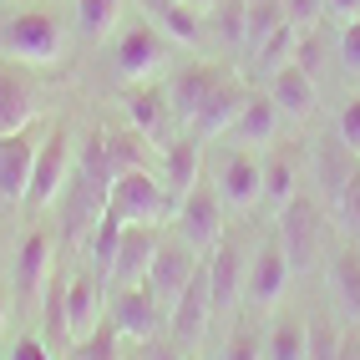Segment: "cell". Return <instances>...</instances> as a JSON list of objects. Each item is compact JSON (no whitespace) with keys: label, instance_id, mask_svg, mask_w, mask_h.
<instances>
[{"label":"cell","instance_id":"obj_19","mask_svg":"<svg viewBox=\"0 0 360 360\" xmlns=\"http://www.w3.org/2000/svg\"><path fill=\"white\" fill-rule=\"evenodd\" d=\"M244 102H249V86L238 82V77H229V82L213 86V97L193 112V122H188L183 132H193L198 142H224L229 127H233V117L244 112Z\"/></svg>","mask_w":360,"mask_h":360},{"label":"cell","instance_id":"obj_44","mask_svg":"<svg viewBox=\"0 0 360 360\" xmlns=\"http://www.w3.org/2000/svg\"><path fill=\"white\" fill-rule=\"evenodd\" d=\"M295 61H300V66L309 71V77H320V71H325V41H320V26H315V31H300Z\"/></svg>","mask_w":360,"mask_h":360},{"label":"cell","instance_id":"obj_6","mask_svg":"<svg viewBox=\"0 0 360 360\" xmlns=\"http://www.w3.org/2000/svg\"><path fill=\"white\" fill-rule=\"evenodd\" d=\"M71 167H77V142H71V127H51L41 142V153H36V173H31V193L26 203L31 208H56L61 193H66V183H71Z\"/></svg>","mask_w":360,"mask_h":360},{"label":"cell","instance_id":"obj_2","mask_svg":"<svg viewBox=\"0 0 360 360\" xmlns=\"http://www.w3.org/2000/svg\"><path fill=\"white\" fill-rule=\"evenodd\" d=\"M274 238H279V249H284V259H290L295 274L315 269L320 254H325V213H320L315 193L300 188V193L274 213Z\"/></svg>","mask_w":360,"mask_h":360},{"label":"cell","instance_id":"obj_48","mask_svg":"<svg viewBox=\"0 0 360 360\" xmlns=\"http://www.w3.org/2000/svg\"><path fill=\"white\" fill-rule=\"evenodd\" d=\"M183 6H198V11H213L219 0H183Z\"/></svg>","mask_w":360,"mask_h":360},{"label":"cell","instance_id":"obj_3","mask_svg":"<svg viewBox=\"0 0 360 360\" xmlns=\"http://www.w3.org/2000/svg\"><path fill=\"white\" fill-rule=\"evenodd\" d=\"M107 213L122 224H153L162 229V219H173L178 203L167 193V183L153 173V167H127V173H117L112 193H107Z\"/></svg>","mask_w":360,"mask_h":360},{"label":"cell","instance_id":"obj_23","mask_svg":"<svg viewBox=\"0 0 360 360\" xmlns=\"http://www.w3.org/2000/svg\"><path fill=\"white\" fill-rule=\"evenodd\" d=\"M279 107L269 102V91H249V102H244V112L233 117V127H229V148H254V153H264V148H274V132H279Z\"/></svg>","mask_w":360,"mask_h":360},{"label":"cell","instance_id":"obj_37","mask_svg":"<svg viewBox=\"0 0 360 360\" xmlns=\"http://www.w3.org/2000/svg\"><path fill=\"white\" fill-rule=\"evenodd\" d=\"M340 345H345V335H340V325H335V315H309V350H304V360H340Z\"/></svg>","mask_w":360,"mask_h":360},{"label":"cell","instance_id":"obj_45","mask_svg":"<svg viewBox=\"0 0 360 360\" xmlns=\"http://www.w3.org/2000/svg\"><path fill=\"white\" fill-rule=\"evenodd\" d=\"M325 15H335V20H355V15H360V0H325Z\"/></svg>","mask_w":360,"mask_h":360},{"label":"cell","instance_id":"obj_18","mask_svg":"<svg viewBox=\"0 0 360 360\" xmlns=\"http://www.w3.org/2000/svg\"><path fill=\"white\" fill-rule=\"evenodd\" d=\"M233 71L229 66H219V61H188L173 82H167V102H173V117H178V132L193 122V112L213 97V86L219 82H229Z\"/></svg>","mask_w":360,"mask_h":360},{"label":"cell","instance_id":"obj_39","mask_svg":"<svg viewBox=\"0 0 360 360\" xmlns=\"http://www.w3.org/2000/svg\"><path fill=\"white\" fill-rule=\"evenodd\" d=\"M335 66H340L345 77H355V82H360V15H355V20H345L340 36H335Z\"/></svg>","mask_w":360,"mask_h":360},{"label":"cell","instance_id":"obj_26","mask_svg":"<svg viewBox=\"0 0 360 360\" xmlns=\"http://www.w3.org/2000/svg\"><path fill=\"white\" fill-rule=\"evenodd\" d=\"M355 162H360V158L345 148L340 137H320L315 148H309V178L320 183V193H325V198H335V193L345 188V178L355 173Z\"/></svg>","mask_w":360,"mask_h":360},{"label":"cell","instance_id":"obj_4","mask_svg":"<svg viewBox=\"0 0 360 360\" xmlns=\"http://www.w3.org/2000/svg\"><path fill=\"white\" fill-rule=\"evenodd\" d=\"M173 51H178V46L167 41L148 15H137L132 26H122L112 36V71H117V82H127V86L153 82L158 71L173 61Z\"/></svg>","mask_w":360,"mask_h":360},{"label":"cell","instance_id":"obj_24","mask_svg":"<svg viewBox=\"0 0 360 360\" xmlns=\"http://www.w3.org/2000/svg\"><path fill=\"white\" fill-rule=\"evenodd\" d=\"M51 269H56V244H51V233H46V229H31V233L15 244V290L26 295V300L46 295Z\"/></svg>","mask_w":360,"mask_h":360},{"label":"cell","instance_id":"obj_27","mask_svg":"<svg viewBox=\"0 0 360 360\" xmlns=\"http://www.w3.org/2000/svg\"><path fill=\"white\" fill-rule=\"evenodd\" d=\"M304 350H309V315L279 309L274 325L264 330V360H304Z\"/></svg>","mask_w":360,"mask_h":360},{"label":"cell","instance_id":"obj_13","mask_svg":"<svg viewBox=\"0 0 360 360\" xmlns=\"http://www.w3.org/2000/svg\"><path fill=\"white\" fill-rule=\"evenodd\" d=\"M208 325H213V295H208V279L203 269L193 274V284L167 304V335L183 345V350H198L208 340Z\"/></svg>","mask_w":360,"mask_h":360},{"label":"cell","instance_id":"obj_22","mask_svg":"<svg viewBox=\"0 0 360 360\" xmlns=\"http://www.w3.org/2000/svg\"><path fill=\"white\" fill-rule=\"evenodd\" d=\"M325 290H330L335 320L350 325V330H360V254L355 249L330 254V264H325Z\"/></svg>","mask_w":360,"mask_h":360},{"label":"cell","instance_id":"obj_21","mask_svg":"<svg viewBox=\"0 0 360 360\" xmlns=\"http://www.w3.org/2000/svg\"><path fill=\"white\" fill-rule=\"evenodd\" d=\"M148 6V20L178 46V51H198L208 46V11L183 6V0H142Z\"/></svg>","mask_w":360,"mask_h":360},{"label":"cell","instance_id":"obj_43","mask_svg":"<svg viewBox=\"0 0 360 360\" xmlns=\"http://www.w3.org/2000/svg\"><path fill=\"white\" fill-rule=\"evenodd\" d=\"M335 137H340L345 148L360 158V91H355V97L340 107V117H335Z\"/></svg>","mask_w":360,"mask_h":360},{"label":"cell","instance_id":"obj_8","mask_svg":"<svg viewBox=\"0 0 360 360\" xmlns=\"http://www.w3.org/2000/svg\"><path fill=\"white\" fill-rule=\"evenodd\" d=\"M107 320L122 330V340H153V335L167 330V304L148 290V284H127V290H112Z\"/></svg>","mask_w":360,"mask_h":360},{"label":"cell","instance_id":"obj_11","mask_svg":"<svg viewBox=\"0 0 360 360\" xmlns=\"http://www.w3.org/2000/svg\"><path fill=\"white\" fill-rule=\"evenodd\" d=\"M224 213H229V208H224V198H219V188H213V183H198L193 193H188V198L178 203L173 219H178V233L188 238V244H193L198 254H208V249L229 233Z\"/></svg>","mask_w":360,"mask_h":360},{"label":"cell","instance_id":"obj_49","mask_svg":"<svg viewBox=\"0 0 360 360\" xmlns=\"http://www.w3.org/2000/svg\"><path fill=\"white\" fill-rule=\"evenodd\" d=\"M0 325H6V295H0Z\"/></svg>","mask_w":360,"mask_h":360},{"label":"cell","instance_id":"obj_50","mask_svg":"<svg viewBox=\"0 0 360 360\" xmlns=\"http://www.w3.org/2000/svg\"><path fill=\"white\" fill-rule=\"evenodd\" d=\"M193 360H198V355H193Z\"/></svg>","mask_w":360,"mask_h":360},{"label":"cell","instance_id":"obj_25","mask_svg":"<svg viewBox=\"0 0 360 360\" xmlns=\"http://www.w3.org/2000/svg\"><path fill=\"white\" fill-rule=\"evenodd\" d=\"M36 112H41L36 86L20 77L15 66H0V137H11V132H20V127H31V122H36Z\"/></svg>","mask_w":360,"mask_h":360},{"label":"cell","instance_id":"obj_10","mask_svg":"<svg viewBox=\"0 0 360 360\" xmlns=\"http://www.w3.org/2000/svg\"><path fill=\"white\" fill-rule=\"evenodd\" d=\"M290 279H295V269H290V259H284V249H279V238L269 233L264 244L249 254V274H244V300L254 304V309H274L284 295H290Z\"/></svg>","mask_w":360,"mask_h":360},{"label":"cell","instance_id":"obj_20","mask_svg":"<svg viewBox=\"0 0 360 360\" xmlns=\"http://www.w3.org/2000/svg\"><path fill=\"white\" fill-rule=\"evenodd\" d=\"M122 112H127V127H137L148 142H158V148L167 142V127L178 122V117H173V102H167V86H153V82L127 86Z\"/></svg>","mask_w":360,"mask_h":360},{"label":"cell","instance_id":"obj_41","mask_svg":"<svg viewBox=\"0 0 360 360\" xmlns=\"http://www.w3.org/2000/svg\"><path fill=\"white\" fill-rule=\"evenodd\" d=\"M279 6H284V20L295 31H315L325 20V0H279Z\"/></svg>","mask_w":360,"mask_h":360},{"label":"cell","instance_id":"obj_17","mask_svg":"<svg viewBox=\"0 0 360 360\" xmlns=\"http://www.w3.org/2000/svg\"><path fill=\"white\" fill-rule=\"evenodd\" d=\"M158 238H162V229H153V224H127V229H122V244H117V259H112V269H107V290L148 284Z\"/></svg>","mask_w":360,"mask_h":360},{"label":"cell","instance_id":"obj_28","mask_svg":"<svg viewBox=\"0 0 360 360\" xmlns=\"http://www.w3.org/2000/svg\"><path fill=\"white\" fill-rule=\"evenodd\" d=\"M300 193V158L290 148H264V208H284Z\"/></svg>","mask_w":360,"mask_h":360},{"label":"cell","instance_id":"obj_1","mask_svg":"<svg viewBox=\"0 0 360 360\" xmlns=\"http://www.w3.org/2000/svg\"><path fill=\"white\" fill-rule=\"evenodd\" d=\"M0 56L26 66H56L66 56V26L51 11H20L0 20Z\"/></svg>","mask_w":360,"mask_h":360},{"label":"cell","instance_id":"obj_33","mask_svg":"<svg viewBox=\"0 0 360 360\" xmlns=\"http://www.w3.org/2000/svg\"><path fill=\"white\" fill-rule=\"evenodd\" d=\"M122 219H112V213H102L97 224H91V238H86V264L97 269L102 279H107V269H112V259H117V244H122Z\"/></svg>","mask_w":360,"mask_h":360},{"label":"cell","instance_id":"obj_38","mask_svg":"<svg viewBox=\"0 0 360 360\" xmlns=\"http://www.w3.org/2000/svg\"><path fill=\"white\" fill-rule=\"evenodd\" d=\"M117 340H122V330H117L112 320H102L86 340H77V360H117V350H122Z\"/></svg>","mask_w":360,"mask_h":360},{"label":"cell","instance_id":"obj_12","mask_svg":"<svg viewBox=\"0 0 360 360\" xmlns=\"http://www.w3.org/2000/svg\"><path fill=\"white\" fill-rule=\"evenodd\" d=\"M41 142L46 137L36 132V122L20 127V132H11V137H0V203H26Z\"/></svg>","mask_w":360,"mask_h":360},{"label":"cell","instance_id":"obj_29","mask_svg":"<svg viewBox=\"0 0 360 360\" xmlns=\"http://www.w3.org/2000/svg\"><path fill=\"white\" fill-rule=\"evenodd\" d=\"M244 31H249V0H219L208 11V41H219L229 56H244Z\"/></svg>","mask_w":360,"mask_h":360},{"label":"cell","instance_id":"obj_15","mask_svg":"<svg viewBox=\"0 0 360 360\" xmlns=\"http://www.w3.org/2000/svg\"><path fill=\"white\" fill-rule=\"evenodd\" d=\"M158 178L167 183V193H173V203H183L193 188L203 183V142L193 132H178L167 137L158 148Z\"/></svg>","mask_w":360,"mask_h":360},{"label":"cell","instance_id":"obj_47","mask_svg":"<svg viewBox=\"0 0 360 360\" xmlns=\"http://www.w3.org/2000/svg\"><path fill=\"white\" fill-rule=\"evenodd\" d=\"M340 360H360V350H355V340H345V345H340Z\"/></svg>","mask_w":360,"mask_h":360},{"label":"cell","instance_id":"obj_7","mask_svg":"<svg viewBox=\"0 0 360 360\" xmlns=\"http://www.w3.org/2000/svg\"><path fill=\"white\" fill-rule=\"evenodd\" d=\"M198 269H203V254L188 244L183 233H162V238H158V254H153V269H148V290H153L162 304H173L188 284H193Z\"/></svg>","mask_w":360,"mask_h":360},{"label":"cell","instance_id":"obj_30","mask_svg":"<svg viewBox=\"0 0 360 360\" xmlns=\"http://www.w3.org/2000/svg\"><path fill=\"white\" fill-rule=\"evenodd\" d=\"M127 0H77V36L82 41H112L122 31Z\"/></svg>","mask_w":360,"mask_h":360},{"label":"cell","instance_id":"obj_35","mask_svg":"<svg viewBox=\"0 0 360 360\" xmlns=\"http://www.w3.org/2000/svg\"><path fill=\"white\" fill-rule=\"evenodd\" d=\"M330 224L340 229L345 238H360V162H355V173L345 178V188L330 198Z\"/></svg>","mask_w":360,"mask_h":360},{"label":"cell","instance_id":"obj_9","mask_svg":"<svg viewBox=\"0 0 360 360\" xmlns=\"http://www.w3.org/2000/svg\"><path fill=\"white\" fill-rule=\"evenodd\" d=\"M244 274H249V249L238 244L233 233H224L219 244L203 254V279H208V295H213V315H224L244 300Z\"/></svg>","mask_w":360,"mask_h":360},{"label":"cell","instance_id":"obj_40","mask_svg":"<svg viewBox=\"0 0 360 360\" xmlns=\"http://www.w3.org/2000/svg\"><path fill=\"white\" fill-rule=\"evenodd\" d=\"M224 360H264V335H259L254 325H238V330L229 335Z\"/></svg>","mask_w":360,"mask_h":360},{"label":"cell","instance_id":"obj_16","mask_svg":"<svg viewBox=\"0 0 360 360\" xmlns=\"http://www.w3.org/2000/svg\"><path fill=\"white\" fill-rule=\"evenodd\" d=\"M264 91H269V102L279 107V117L284 122H309L315 117V107H320V77H309V71L300 66V61H290V66H279L269 82H264Z\"/></svg>","mask_w":360,"mask_h":360},{"label":"cell","instance_id":"obj_34","mask_svg":"<svg viewBox=\"0 0 360 360\" xmlns=\"http://www.w3.org/2000/svg\"><path fill=\"white\" fill-rule=\"evenodd\" d=\"M284 26V6L279 0H249V31H244V61L259 51L264 41Z\"/></svg>","mask_w":360,"mask_h":360},{"label":"cell","instance_id":"obj_42","mask_svg":"<svg viewBox=\"0 0 360 360\" xmlns=\"http://www.w3.org/2000/svg\"><path fill=\"white\" fill-rule=\"evenodd\" d=\"M137 360H193V350H183L173 335H153V340H137Z\"/></svg>","mask_w":360,"mask_h":360},{"label":"cell","instance_id":"obj_31","mask_svg":"<svg viewBox=\"0 0 360 360\" xmlns=\"http://www.w3.org/2000/svg\"><path fill=\"white\" fill-rule=\"evenodd\" d=\"M295 46H300V31L290 26V20H284V26H279L269 41H264V46H259V51H254L249 61H244V66H249V77L269 82L279 66H290V61H295Z\"/></svg>","mask_w":360,"mask_h":360},{"label":"cell","instance_id":"obj_32","mask_svg":"<svg viewBox=\"0 0 360 360\" xmlns=\"http://www.w3.org/2000/svg\"><path fill=\"white\" fill-rule=\"evenodd\" d=\"M158 142H148L137 127H122V132H107V153H112V167L117 173H127V167H153V153Z\"/></svg>","mask_w":360,"mask_h":360},{"label":"cell","instance_id":"obj_14","mask_svg":"<svg viewBox=\"0 0 360 360\" xmlns=\"http://www.w3.org/2000/svg\"><path fill=\"white\" fill-rule=\"evenodd\" d=\"M107 300H112V290H107V279L97 269L71 274V284H66V335H71V345L86 340V335L107 320Z\"/></svg>","mask_w":360,"mask_h":360},{"label":"cell","instance_id":"obj_5","mask_svg":"<svg viewBox=\"0 0 360 360\" xmlns=\"http://www.w3.org/2000/svg\"><path fill=\"white\" fill-rule=\"evenodd\" d=\"M213 188L229 213H254L264 203V153L224 142V158L213 162Z\"/></svg>","mask_w":360,"mask_h":360},{"label":"cell","instance_id":"obj_46","mask_svg":"<svg viewBox=\"0 0 360 360\" xmlns=\"http://www.w3.org/2000/svg\"><path fill=\"white\" fill-rule=\"evenodd\" d=\"M11 360H46V350H41V340H20Z\"/></svg>","mask_w":360,"mask_h":360},{"label":"cell","instance_id":"obj_36","mask_svg":"<svg viewBox=\"0 0 360 360\" xmlns=\"http://www.w3.org/2000/svg\"><path fill=\"white\" fill-rule=\"evenodd\" d=\"M66 284H71V274L51 269L46 295H41V304H46V335H51V340H71V335H66Z\"/></svg>","mask_w":360,"mask_h":360}]
</instances>
